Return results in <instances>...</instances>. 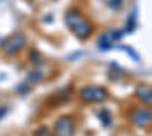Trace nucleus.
Returning <instances> with one entry per match:
<instances>
[{"mask_svg":"<svg viewBox=\"0 0 152 136\" xmlns=\"http://www.w3.org/2000/svg\"><path fill=\"white\" fill-rule=\"evenodd\" d=\"M66 23L70 27V30L76 36H79V38H87L93 30L90 21H88L82 14H79L78 11H73V9L66 14Z\"/></svg>","mask_w":152,"mask_h":136,"instance_id":"obj_1","label":"nucleus"},{"mask_svg":"<svg viewBox=\"0 0 152 136\" xmlns=\"http://www.w3.org/2000/svg\"><path fill=\"white\" fill-rule=\"evenodd\" d=\"M24 44H26V36H24L23 33H14V35H11L9 38L3 42L2 50H3L5 55L11 56V55L17 53Z\"/></svg>","mask_w":152,"mask_h":136,"instance_id":"obj_2","label":"nucleus"},{"mask_svg":"<svg viewBox=\"0 0 152 136\" xmlns=\"http://www.w3.org/2000/svg\"><path fill=\"white\" fill-rule=\"evenodd\" d=\"M82 101H100L107 98V91L100 86H85L79 91Z\"/></svg>","mask_w":152,"mask_h":136,"instance_id":"obj_3","label":"nucleus"},{"mask_svg":"<svg viewBox=\"0 0 152 136\" xmlns=\"http://www.w3.org/2000/svg\"><path fill=\"white\" fill-rule=\"evenodd\" d=\"M55 136H73L75 132V121L70 117H61L56 119L53 126Z\"/></svg>","mask_w":152,"mask_h":136,"instance_id":"obj_4","label":"nucleus"},{"mask_svg":"<svg viewBox=\"0 0 152 136\" xmlns=\"http://www.w3.org/2000/svg\"><path fill=\"white\" fill-rule=\"evenodd\" d=\"M129 117H131V121L134 122V124L140 126V127H145L152 121V110H149L146 107H135Z\"/></svg>","mask_w":152,"mask_h":136,"instance_id":"obj_5","label":"nucleus"},{"mask_svg":"<svg viewBox=\"0 0 152 136\" xmlns=\"http://www.w3.org/2000/svg\"><path fill=\"white\" fill-rule=\"evenodd\" d=\"M137 94H138V97H140L143 101H146V103L152 101V89L149 88L148 85H140V86H138V88H137Z\"/></svg>","mask_w":152,"mask_h":136,"instance_id":"obj_6","label":"nucleus"},{"mask_svg":"<svg viewBox=\"0 0 152 136\" xmlns=\"http://www.w3.org/2000/svg\"><path fill=\"white\" fill-rule=\"evenodd\" d=\"M34 136H52V133L47 130V127H40L38 130H35Z\"/></svg>","mask_w":152,"mask_h":136,"instance_id":"obj_7","label":"nucleus"},{"mask_svg":"<svg viewBox=\"0 0 152 136\" xmlns=\"http://www.w3.org/2000/svg\"><path fill=\"white\" fill-rule=\"evenodd\" d=\"M107 5L117 11V9L122 6V0H107Z\"/></svg>","mask_w":152,"mask_h":136,"instance_id":"obj_8","label":"nucleus"}]
</instances>
